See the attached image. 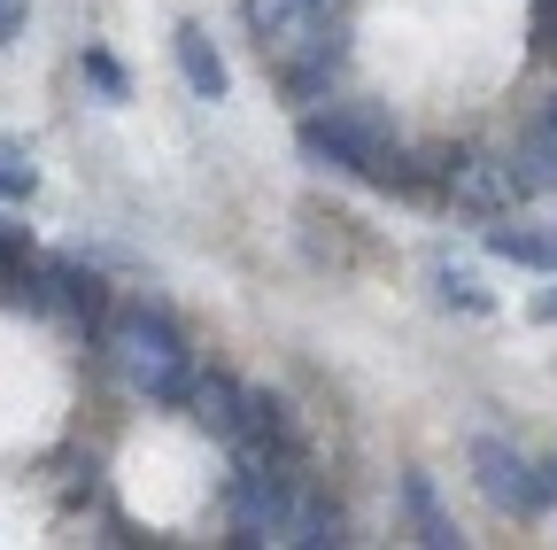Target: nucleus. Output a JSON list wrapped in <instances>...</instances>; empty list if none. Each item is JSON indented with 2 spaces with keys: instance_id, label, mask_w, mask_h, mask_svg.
Returning a JSON list of instances; mask_svg holds the SVG:
<instances>
[{
  "instance_id": "obj_5",
  "label": "nucleus",
  "mask_w": 557,
  "mask_h": 550,
  "mask_svg": "<svg viewBox=\"0 0 557 550\" xmlns=\"http://www.w3.org/2000/svg\"><path fill=\"white\" fill-rule=\"evenodd\" d=\"M472 480H480V497L496 504V512H519V520H534V512H549V465H534V457H519L504 435H472Z\"/></svg>"
},
{
  "instance_id": "obj_10",
  "label": "nucleus",
  "mask_w": 557,
  "mask_h": 550,
  "mask_svg": "<svg viewBox=\"0 0 557 550\" xmlns=\"http://www.w3.org/2000/svg\"><path fill=\"white\" fill-rule=\"evenodd\" d=\"M487 248L527 271H557V225H487Z\"/></svg>"
},
{
  "instance_id": "obj_1",
  "label": "nucleus",
  "mask_w": 557,
  "mask_h": 550,
  "mask_svg": "<svg viewBox=\"0 0 557 550\" xmlns=\"http://www.w3.org/2000/svg\"><path fill=\"white\" fill-rule=\"evenodd\" d=\"M109 357L132 395L148 403H194V350L156 303H116L109 310Z\"/></svg>"
},
{
  "instance_id": "obj_7",
  "label": "nucleus",
  "mask_w": 557,
  "mask_h": 550,
  "mask_svg": "<svg viewBox=\"0 0 557 550\" xmlns=\"http://www.w3.org/2000/svg\"><path fill=\"white\" fill-rule=\"evenodd\" d=\"M171 47H178V71H186V86H194L201 101H225V94H233V71H225L218 39H209L201 24H178V32H171Z\"/></svg>"
},
{
  "instance_id": "obj_9",
  "label": "nucleus",
  "mask_w": 557,
  "mask_h": 550,
  "mask_svg": "<svg viewBox=\"0 0 557 550\" xmlns=\"http://www.w3.org/2000/svg\"><path fill=\"white\" fill-rule=\"evenodd\" d=\"M403 504H410V520H418V542L426 550H457L465 535H457V520L442 512V497H434V473H403Z\"/></svg>"
},
{
  "instance_id": "obj_15",
  "label": "nucleus",
  "mask_w": 557,
  "mask_h": 550,
  "mask_svg": "<svg viewBox=\"0 0 557 550\" xmlns=\"http://www.w3.org/2000/svg\"><path fill=\"white\" fill-rule=\"evenodd\" d=\"M24 32V0H0V47H9Z\"/></svg>"
},
{
  "instance_id": "obj_8",
  "label": "nucleus",
  "mask_w": 557,
  "mask_h": 550,
  "mask_svg": "<svg viewBox=\"0 0 557 550\" xmlns=\"http://www.w3.org/2000/svg\"><path fill=\"white\" fill-rule=\"evenodd\" d=\"M194 419L218 435V442H248V388H233L225 372L194 380Z\"/></svg>"
},
{
  "instance_id": "obj_4",
  "label": "nucleus",
  "mask_w": 557,
  "mask_h": 550,
  "mask_svg": "<svg viewBox=\"0 0 557 550\" xmlns=\"http://www.w3.org/2000/svg\"><path fill=\"white\" fill-rule=\"evenodd\" d=\"M310 489H295L287 457H248L233 473V497H225V520H233V542H295V512H302Z\"/></svg>"
},
{
  "instance_id": "obj_14",
  "label": "nucleus",
  "mask_w": 557,
  "mask_h": 550,
  "mask_svg": "<svg viewBox=\"0 0 557 550\" xmlns=\"http://www.w3.org/2000/svg\"><path fill=\"white\" fill-rule=\"evenodd\" d=\"M86 78H94V86H101L109 101H124V71H116V62H109L101 47H86Z\"/></svg>"
},
{
  "instance_id": "obj_3",
  "label": "nucleus",
  "mask_w": 557,
  "mask_h": 550,
  "mask_svg": "<svg viewBox=\"0 0 557 550\" xmlns=\"http://www.w3.org/2000/svg\"><path fill=\"white\" fill-rule=\"evenodd\" d=\"M248 9V32L263 47V62L295 94H310L325 71H333V0H240Z\"/></svg>"
},
{
  "instance_id": "obj_16",
  "label": "nucleus",
  "mask_w": 557,
  "mask_h": 550,
  "mask_svg": "<svg viewBox=\"0 0 557 550\" xmlns=\"http://www.w3.org/2000/svg\"><path fill=\"white\" fill-rule=\"evenodd\" d=\"M534 140L549 148V163H557V101H549V117H542V132H534Z\"/></svg>"
},
{
  "instance_id": "obj_12",
  "label": "nucleus",
  "mask_w": 557,
  "mask_h": 550,
  "mask_svg": "<svg viewBox=\"0 0 557 550\" xmlns=\"http://www.w3.org/2000/svg\"><path fill=\"white\" fill-rule=\"evenodd\" d=\"M295 542H310V550H333V542H348V535H341V512H333L325 497H302V512H295Z\"/></svg>"
},
{
  "instance_id": "obj_13",
  "label": "nucleus",
  "mask_w": 557,
  "mask_h": 550,
  "mask_svg": "<svg viewBox=\"0 0 557 550\" xmlns=\"http://www.w3.org/2000/svg\"><path fill=\"white\" fill-rule=\"evenodd\" d=\"M32 186H39L32 156H24L16 140H0V201H32Z\"/></svg>"
},
{
  "instance_id": "obj_6",
  "label": "nucleus",
  "mask_w": 557,
  "mask_h": 550,
  "mask_svg": "<svg viewBox=\"0 0 557 550\" xmlns=\"http://www.w3.org/2000/svg\"><path fill=\"white\" fill-rule=\"evenodd\" d=\"M449 201H465L472 218H504L511 201H519V179H511V163L457 156V163H449Z\"/></svg>"
},
{
  "instance_id": "obj_11",
  "label": "nucleus",
  "mask_w": 557,
  "mask_h": 550,
  "mask_svg": "<svg viewBox=\"0 0 557 550\" xmlns=\"http://www.w3.org/2000/svg\"><path fill=\"white\" fill-rule=\"evenodd\" d=\"M434 288H442L449 303H465V310H496V295L480 288V271H472V264H457V256H442V264H434Z\"/></svg>"
},
{
  "instance_id": "obj_2",
  "label": "nucleus",
  "mask_w": 557,
  "mask_h": 550,
  "mask_svg": "<svg viewBox=\"0 0 557 550\" xmlns=\"http://www.w3.org/2000/svg\"><path fill=\"white\" fill-rule=\"evenodd\" d=\"M302 156L348 179H372V186H403V148H395V124L364 101H333L318 117H302Z\"/></svg>"
},
{
  "instance_id": "obj_17",
  "label": "nucleus",
  "mask_w": 557,
  "mask_h": 550,
  "mask_svg": "<svg viewBox=\"0 0 557 550\" xmlns=\"http://www.w3.org/2000/svg\"><path fill=\"white\" fill-rule=\"evenodd\" d=\"M534 318H549V326H557V288H549V295L534 303Z\"/></svg>"
}]
</instances>
